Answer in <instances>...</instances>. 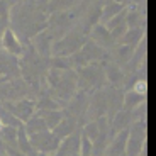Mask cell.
Segmentation results:
<instances>
[{
    "label": "cell",
    "mask_w": 156,
    "mask_h": 156,
    "mask_svg": "<svg viewBox=\"0 0 156 156\" xmlns=\"http://www.w3.org/2000/svg\"><path fill=\"white\" fill-rule=\"evenodd\" d=\"M22 127H24V131H26V134H27V136H32V134H37V133H43V131H49V129L46 127V124L43 122V119H41L37 114H34L31 119H27V121L22 124Z\"/></svg>",
    "instance_id": "30bf717a"
},
{
    "label": "cell",
    "mask_w": 156,
    "mask_h": 156,
    "mask_svg": "<svg viewBox=\"0 0 156 156\" xmlns=\"http://www.w3.org/2000/svg\"><path fill=\"white\" fill-rule=\"evenodd\" d=\"M146 102V97L144 95H139L133 90L129 92H124V102H122V110H134L137 109L139 105H143Z\"/></svg>",
    "instance_id": "8fae6325"
},
{
    "label": "cell",
    "mask_w": 156,
    "mask_h": 156,
    "mask_svg": "<svg viewBox=\"0 0 156 156\" xmlns=\"http://www.w3.org/2000/svg\"><path fill=\"white\" fill-rule=\"evenodd\" d=\"M104 75H105V82H109V87H114V88H122L124 87L126 75L122 71V68L117 66L115 63L107 59L104 63Z\"/></svg>",
    "instance_id": "5b68a950"
},
{
    "label": "cell",
    "mask_w": 156,
    "mask_h": 156,
    "mask_svg": "<svg viewBox=\"0 0 156 156\" xmlns=\"http://www.w3.org/2000/svg\"><path fill=\"white\" fill-rule=\"evenodd\" d=\"M144 37H146L144 27H133V29H127L124 32V36L115 44H122V46H129V48H133V49H136L137 44L141 41H144Z\"/></svg>",
    "instance_id": "8992f818"
},
{
    "label": "cell",
    "mask_w": 156,
    "mask_h": 156,
    "mask_svg": "<svg viewBox=\"0 0 156 156\" xmlns=\"http://www.w3.org/2000/svg\"><path fill=\"white\" fill-rule=\"evenodd\" d=\"M37 115L43 119V122L46 124V127L49 131L56 127L59 122L63 121V117H65V110L63 109H56V110H39Z\"/></svg>",
    "instance_id": "9c48e42d"
},
{
    "label": "cell",
    "mask_w": 156,
    "mask_h": 156,
    "mask_svg": "<svg viewBox=\"0 0 156 156\" xmlns=\"http://www.w3.org/2000/svg\"><path fill=\"white\" fill-rule=\"evenodd\" d=\"M78 129V122L75 121V119H71V117H68L66 114H65V117H63V121L59 122L58 126H56L51 133L55 134L56 137H58L59 141H63V139H66L68 136H71V134L75 133Z\"/></svg>",
    "instance_id": "52a82bcc"
},
{
    "label": "cell",
    "mask_w": 156,
    "mask_h": 156,
    "mask_svg": "<svg viewBox=\"0 0 156 156\" xmlns=\"http://www.w3.org/2000/svg\"><path fill=\"white\" fill-rule=\"evenodd\" d=\"M94 153V143L80 131V149H78V156H92Z\"/></svg>",
    "instance_id": "7c38bea8"
},
{
    "label": "cell",
    "mask_w": 156,
    "mask_h": 156,
    "mask_svg": "<svg viewBox=\"0 0 156 156\" xmlns=\"http://www.w3.org/2000/svg\"><path fill=\"white\" fill-rule=\"evenodd\" d=\"M126 9V4L122 2H104L102 4V10H100V19H98V24L105 26L112 17H115L117 14H121Z\"/></svg>",
    "instance_id": "ba28073f"
},
{
    "label": "cell",
    "mask_w": 156,
    "mask_h": 156,
    "mask_svg": "<svg viewBox=\"0 0 156 156\" xmlns=\"http://www.w3.org/2000/svg\"><path fill=\"white\" fill-rule=\"evenodd\" d=\"M2 105L14 119H17L22 124L36 114V105H34V98L32 97H26L16 102H4Z\"/></svg>",
    "instance_id": "7a4b0ae2"
},
{
    "label": "cell",
    "mask_w": 156,
    "mask_h": 156,
    "mask_svg": "<svg viewBox=\"0 0 156 156\" xmlns=\"http://www.w3.org/2000/svg\"><path fill=\"white\" fill-rule=\"evenodd\" d=\"M29 143H31L32 149H34L37 154L51 156V154H55V153L58 151L61 141L51 133V131H43V133H37V134L29 136Z\"/></svg>",
    "instance_id": "6da1fadb"
},
{
    "label": "cell",
    "mask_w": 156,
    "mask_h": 156,
    "mask_svg": "<svg viewBox=\"0 0 156 156\" xmlns=\"http://www.w3.org/2000/svg\"><path fill=\"white\" fill-rule=\"evenodd\" d=\"M87 37H88L94 44H97L98 48H102L104 51H109L110 48L115 44V41L112 39L110 32L107 31L105 26H102V24L94 26V27L90 29V32H88V36H87Z\"/></svg>",
    "instance_id": "277c9868"
},
{
    "label": "cell",
    "mask_w": 156,
    "mask_h": 156,
    "mask_svg": "<svg viewBox=\"0 0 156 156\" xmlns=\"http://www.w3.org/2000/svg\"><path fill=\"white\" fill-rule=\"evenodd\" d=\"M0 48L4 53L14 56V58H20L24 53V44L22 41L19 39V36L12 31L10 27H5L2 31V36H0Z\"/></svg>",
    "instance_id": "3957f363"
}]
</instances>
